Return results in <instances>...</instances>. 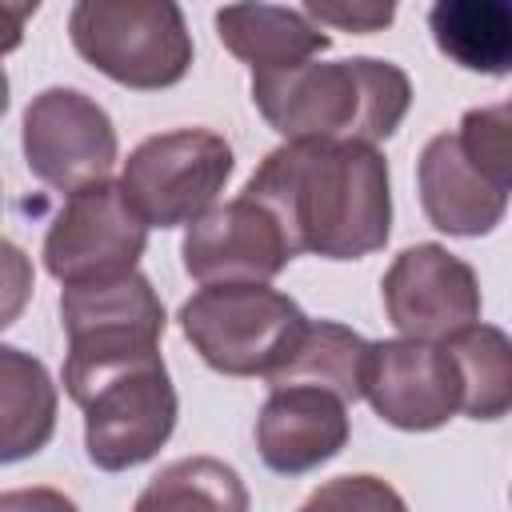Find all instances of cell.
<instances>
[{"label":"cell","instance_id":"7402d4cb","mask_svg":"<svg viewBox=\"0 0 512 512\" xmlns=\"http://www.w3.org/2000/svg\"><path fill=\"white\" fill-rule=\"evenodd\" d=\"M316 28L320 24H332V28H344V32H380V28H388L392 24V16H396V8L392 4H376V0H356V4H324V0H308L304 8H300Z\"/></svg>","mask_w":512,"mask_h":512},{"label":"cell","instance_id":"6da1fadb","mask_svg":"<svg viewBox=\"0 0 512 512\" xmlns=\"http://www.w3.org/2000/svg\"><path fill=\"white\" fill-rule=\"evenodd\" d=\"M64 392L84 412V448L100 472L148 464L176 428V388L160 356L164 304L148 276L64 288Z\"/></svg>","mask_w":512,"mask_h":512},{"label":"cell","instance_id":"4fadbf2b","mask_svg":"<svg viewBox=\"0 0 512 512\" xmlns=\"http://www.w3.org/2000/svg\"><path fill=\"white\" fill-rule=\"evenodd\" d=\"M348 436V404L308 384L272 388L256 416V452L280 476H304L328 464Z\"/></svg>","mask_w":512,"mask_h":512},{"label":"cell","instance_id":"ba28073f","mask_svg":"<svg viewBox=\"0 0 512 512\" xmlns=\"http://www.w3.org/2000/svg\"><path fill=\"white\" fill-rule=\"evenodd\" d=\"M148 248V224L128 204L120 180H96L68 192L44 236V268L64 288L108 284L136 272Z\"/></svg>","mask_w":512,"mask_h":512},{"label":"cell","instance_id":"603a6c76","mask_svg":"<svg viewBox=\"0 0 512 512\" xmlns=\"http://www.w3.org/2000/svg\"><path fill=\"white\" fill-rule=\"evenodd\" d=\"M0 512H80L72 496H64L60 488H8L0 492Z\"/></svg>","mask_w":512,"mask_h":512},{"label":"cell","instance_id":"ffe728a7","mask_svg":"<svg viewBox=\"0 0 512 512\" xmlns=\"http://www.w3.org/2000/svg\"><path fill=\"white\" fill-rule=\"evenodd\" d=\"M296 512H408V504L388 480L372 472H348L324 480Z\"/></svg>","mask_w":512,"mask_h":512},{"label":"cell","instance_id":"8992f818","mask_svg":"<svg viewBox=\"0 0 512 512\" xmlns=\"http://www.w3.org/2000/svg\"><path fill=\"white\" fill-rule=\"evenodd\" d=\"M176 320L220 376H272L308 328L304 308L268 284H208L180 304Z\"/></svg>","mask_w":512,"mask_h":512},{"label":"cell","instance_id":"d6986e66","mask_svg":"<svg viewBox=\"0 0 512 512\" xmlns=\"http://www.w3.org/2000/svg\"><path fill=\"white\" fill-rule=\"evenodd\" d=\"M460 376V412L500 420L512 408V344L496 324H468L444 340Z\"/></svg>","mask_w":512,"mask_h":512},{"label":"cell","instance_id":"277c9868","mask_svg":"<svg viewBox=\"0 0 512 512\" xmlns=\"http://www.w3.org/2000/svg\"><path fill=\"white\" fill-rule=\"evenodd\" d=\"M416 188L432 228L488 236L512 192V108H472L456 132H436L416 160Z\"/></svg>","mask_w":512,"mask_h":512},{"label":"cell","instance_id":"9a60e30c","mask_svg":"<svg viewBox=\"0 0 512 512\" xmlns=\"http://www.w3.org/2000/svg\"><path fill=\"white\" fill-rule=\"evenodd\" d=\"M56 384L32 352L0 344V464H20L48 448L56 432Z\"/></svg>","mask_w":512,"mask_h":512},{"label":"cell","instance_id":"d4e9b609","mask_svg":"<svg viewBox=\"0 0 512 512\" xmlns=\"http://www.w3.org/2000/svg\"><path fill=\"white\" fill-rule=\"evenodd\" d=\"M8 112V72H4V64H0V116Z\"/></svg>","mask_w":512,"mask_h":512},{"label":"cell","instance_id":"7a4b0ae2","mask_svg":"<svg viewBox=\"0 0 512 512\" xmlns=\"http://www.w3.org/2000/svg\"><path fill=\"white\" fill-rule=\"evenodd\" d=\"M240 196L280 224L292 256L360 260L392 232L388 160L368 144L288 140L260 160Z\"/></svg>","mask_w":512,"mask_h":512},{"label":"cell","instance_id":"5bb4252c","mask_svg":"<svg viewBox=\"0 0 512 512\" xmlns=\"http://www.w3.org/2000/svg\"><path fill=\"white\" fill-rule=\"evenodd\" d=\"M216 36L252 72L296 68L332 48L324 28H316L300 8L280 4H224L216 12Z\"/></svg>","mask_w":512,"mask_h":512},{"label":"cell","instance_id":"30bf717a","mask_svg":"<svg viewBox=\"0 0 512 512\" xmlns=\"http://www.w3.org/2000/svg\"><path fill=\"white\" fill-rule=\"evenodd\" d=\"M380 300L400 336L428 344H444L468 324H480L484 308L472 264L452 256L444 244L404 248L380 280Z\"/></svg>","mask_w":512,"mask_h":512},{"label":"cell","instance_id":"ac0fdd59","mask_svg":"<svg viewBox=\"0 0 512 512\" xmlns=\"http://www.w3.org/2000/svg\"><path fill=\"white\" fill-rule=\"evenodd\" d=\"M132 512H248V488L216 456H180L144 484Z\"/></svg>","mask_w":512,"mask_h":512},{"label":"cell","instance_id":"e0dca14e","mask_svg":"<svg viewBox=\"0 0 512 512\" xmlns=\"http://www.w3.org/2000/svg\"><path fill=\"white\" fill-rule=\"evenodd\" d=\"M364 364H368V340L336 320H308L288 360L268 376V388L308 384L340 396L344 404H356L364 396Z\"/></svg>","mask_w":512,"mask_h":512},{"label":"cell","instance_id":"9c48e42d","mask_svg":"<svg viewBox=\"0 0 512 512\" xmlns=\"http://www.w3.org/2000/svg\"><path fill=\"white\" fill-rule=\"evenodd\" d=\"M20 148L28 172L60 192L108 180L116 164V128L112 116L80 88H44L28 100L20 120Z\"/></svg>","mask_w":512,"mask_h":512},{"label":"cell","instance_id":"8fae6325","mask_svg":"<svg viewBox=\"0 0 512 512\" xmlns=\"http://www.w3.org/2000/svg\"><path fill=\"white\" fill-rule=\"evenodd\" d=\"M364 400L400 432H432L460 412V376L444 344L376 340L368 344Z\"/></svg>","mask_w":512,"mask_h":512},{"label":"cell","instance_id":"44dd1931","mask_svg":"<svg viewBox=\"0 0 512 512\" xmlns=\"http://www.w3.org/2000/svg\"><path fill=\"white\" fill-rule=\"evenodd\" d=\"M32 288H36L32 256L20 244L0 236V332L20 320V312L32 300Z\"/></svg>","mask_w":512,"mask_h":512},{"label":"cell","instance_id":"cb8c5ba5","mask_svg":"<svg viewBox=\"0 0 512 512\" xmlns=\"http://www.w3.org/2000/svg\"><path fill=\"white\" fill-rule=\"evenodd\" d=\"M36 0L32 4H0V56L4 52H12V48H20V40H24V24L36 16Z\"/></svg>","mask_w":512,"mask_h":512},{"label":"cell","instance_id":"7c38bea8","mask_svg":"<svg viewBox=\"0 0 512 512\" xmlns=\"http://www.w3.org/2000/svg\"><path fill=\"white\" fill-rule=\"evenodd\" d=\"M184 272L192 280L208 284H268L276 280L292 248L280 232V224L252 200L236 196L228 204L208 208L200 220L188 224L180 240Z\"/></svg>","mask_w":512,"mask_h":512},{"label":"cell","instance_id":"52a82bcc","mask_svg":"<svg viewBox=\"0 0 512 512\" xmlns=\"http://www.w3.org/2000/svg\"><path fill=\"white\" fill-rule=\"evenodd\" d=\"M232 168V144L220 132L172 128L128 152L120 188L148 228H180L216 204Z\"/></svg>","mask_w":512,"mask_h":512},{"label":"cell","instance_id":"5b68a950","mask_svg":"<svg viewBox=\"0 0 512 512\" xmlns=\"http://www.w3.org/2000/svg\"><path fill=\"white\" fill-rule=\"evenodd\" d=\"M68 36L96 72L136 92L172 88L192 68V32L172 0H80Z\"/></svg>","mask_w":512,"mask_h":512},{"label":"cell","instance_id":"3957f363","mask_svg":"<svg viewBox=\"0 0 512 512\" xmlns=\"http://www.w3.org/2000/svg\"><path fill=\"white\" fill-rule=\"evenodd\" d=\"M252 104L284 144L344 140L376 148L404 124L412 80L400 64L376 56L304 60L280 72H252Z\"/></svg>","mask_w":512,"mask_h":512},{"label":"cell","instance_id":"2e32d148","mask_svg":"<svg viewBox=\"0 0 512 512\" xmlns=\"http://www.w3.org/2000/svg\"><path fill=\"white\" fill-rule=\"evenodd\" d=\"M428 32L464 72L508 76L512 68V8L504 0H440L428 8Z\"/></svg>","mask_w":512,"mask_h":512}]
</instances>
